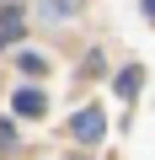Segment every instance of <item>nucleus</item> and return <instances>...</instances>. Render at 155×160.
Masks as SVG:
<instances>
[{
	"label": "nucleus",
	"mask_w": 155,
	"mask_h": 160,
	"mask_svg": "<svg viewBox=\"0 0 155 160\" xmlns=\"http://www.w3.org/2000/svg\"><path fill=\"white\" fill-rule=\"evenodd\" d=\"M118 91H123V96H134V91H139V69H128V75H118Z\"/></svg>",
	"instance_id": "7ed1b4c3"
},
{
	"label": "nucleus",
	"mask_w": 155,
	"mask_h": 160,
	"mask_svg": "<svg viewBox=\"0 0 155 160\" xmlns=\"http://www.w3.org/2000/svg\"><path fill=\"white\" fill-rule=\"evenodd\" d=\"M144 11H150V16H155V0H144Z\"/></svg>",
	"instance_id": "423d86ee"
},
{
	"label": "nucleus",
	"mask_w": 155,
	"mask_h": 160,
	"mask_svg": "<svg viewBox=\"0 0 155 160\" xmlns=\"http://www.w3.org/2000/svg\"><path fill=\"white\" fill-rule=\"evenodd\" d=\"M6 149H11V128L0 123V155H6Z\"/></svg>",
	"instance_id": "39448f33"
},
{
	"label": "nucleus",
	"mask_w": 155,
	"mask_h": 160,
	"mask_svg": "<svg viewBox=\"0 0 155 160\" xmlns=\"http://www.w3.org/2000/svg\"><path fill=\"white\" fill-rule=\"evenodd\" d=\"M16 64H22V69H27V75H43V59H38V53H22V59H16Z\"/></svg>",
	"instance_id": "20e7f679"
},
{
	"label": "nucleus",
	"mask_w": 155,
	"mask_h": 160,
	"mask_svg": "<svg viewBox=\"0 0 155 160\" xmlns=\"http://www.w3.org/2000/svg\"><path fill=\"white\" fill-rule=\"evenodd\" d=\"M43 107H48L43 91H16V112H22V118H43Z\"/></svg>",
	"instance_id": "f03ea898"
},
{
	"label": "nucleus",
	"mask_w": 155,
	"mask_h": 160,
	"mask_svg": "<svg viewBox=\"0 0 155 160\" xmlns=\"http://www.w3.org/2000/svg\"><path fill=\"white\" fill-rule=\"evenodd\" d=\"M102 128H107V123H102V112H96V107H86V112H75V139H86V144H96V139H102Z\"/></svg>",
	"instance_id": "f257e3e1"
}]
</instances>
